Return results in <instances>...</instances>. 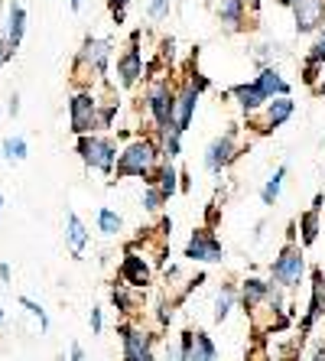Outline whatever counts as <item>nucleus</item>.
Masks as SVG:
<instances>
[{
  "mask_svg": "<svg viewBox=\"0 0 325 361\" xmlns=\"http://www.w3.org/2000/svg\"><path fill=\"white\" fill-rule=\"evenodd\" d=\"M150 111H153V118H157L159 130H169L173 127V111H176V94L169 92V85L166 82H157L150 88Z\"/></svg>",
  "mask_w": 325,
  "mask_h": 361,
  "instance_id": "obj_6",
  "label": "nucleus"
},
{
  "mask_svg": "<svg viewBox=\"0 0 325 361\" xmlns=\"http://www.w3.org/2000/svg\"><path fill=\"white\" fill-rule=\"evenodd\" d=\"M195 101H199V92L192 88V85H185L183 92L176 94V111H173V127L179 130V134H185L192 124V111H195Z\"/></svg>",
  "mask_w": 325,
  "mask_h": 361,
  "instance_id": "obj_12",
  "label": "nucleus"
},
{
  "mask_svg": "<svg viewBox=\"0 0 325 361\" xmlns=\"http://www.w3.org/2000/svg\"><path fill=\"white\" fill-rule=\"evenodd\" d=\"M250 361H267V355H264V345H257V348H254V355H250Z\"/></svg>",
  "mask_w": 325,
  "mask_h": 361,
  "instance_id": "obj_40",
  "label": "nucleus"
},
{
  "mask_svg": "<svg viewBox=\"0 0 325 361\" xmlns=\"http://www.w3.org/2000/svg\"><path fill=\"white\" fill-rule=\"evenodd\" d=\"M72 130L85 137L88 130H98V101L88 92H78L72 98Z\"/></svg>",
  "mask_w": 325,
  "mask_h": 361,
  "instance_id": "obj_5",
  "label": "nucleus"
},
{
  "mask_svg": "<svg viewBox=\"0 0 325 361\" xmlns=\"http://www.w3.org/2000/svg\"><path fill=\"white\" fill-rule=\"evenodd\" d=\"M234 157H238V147H234V130H228V134H221L218 140L209 143V150H205V169H209V173H221V169H225Z\"/></svg>",
  "mask_w": 325,
  "mask_h": 361,
  "instance_id": "obj_8",
  "label": "nucleus"
},
{
  "mask_svg": "<svg viewBox=\"0 0 325 361\" xmlns=\"http://www.w3.org/2000/svg\"><path fill=\"white\" fill-rule=\"evenodd\" d=\"M66 241H68L72 257H82V251L88 247V228H85V221L78 219L75 212H68L66 215Z\"/></svg>",
  "mask_w": 325,
  "mask_h": 361,
  "instance_id": "obj_15",
  "label": "nucleus"
},
{
  "mask_svg": "<svg viewBox=\"0 0 325 361\" xmlns=\"http://www.w3.org/2000/svg\"><path fill=\"white\" fill-rule=\"evenodd\" d=\"M319 205H322V195L316 199V205L306 212L300 219V228H302V244H316L319 238Z\"/></svg>",
  "mask_w": 325,
  "mask_h": 361,
  "instance_id": "obj_23",
  "label": "nucleus"
},
{
  "mask_svg": "<svg viewBox=\"0 0 325 361\" xmlns=\"http://www.w3.org/2000/svg\"><path fill=\"white\" fill-rule=\"evenodd\" d=\"M169 13V0H150V17L153 20H163Z\"/></svg>",
  "mask_w": 325,
  "mask_h": 361,
  "instance_id": "obj_33",
  "label": "nucleus"
},
{
  "mask_svg": "<svg viewBox=\"0 0 325 361\" xmlns=\"http://www.w3.org/2000/svg\"><path fill=\"white\" fill-rule=\"evenodd\" d=\"M257 88L267 94V98H274V94H276V98H290V82H286L276 68H264V72H260V75H257Z\"/></svg>",
  "mask_w": 325,
  "mask_h": 361,
  "instance_id": "obj_16",
  "label": "nucleus"
},
{
  "mask_svg": "<svg viewBox=\"0 0 325 361\" xmlns=\"http://www.w3.org/2000/svg\"><path fill=\"white\" fill-rule=\"evenodd\" d=\"M23 33H26V10L20 7V4H13L7 13V36H4V39L17 49L20 42H23Z\"/></svg>",
  "mask_w": 325,
  "mask_h": 361,
  "instance_id": "obj_20",
  "label": "nucleus"
},
{
  "mask_svg": "<svg viewBox=\"0 0 325 361\" xmlns=\"http://www.w3.org/2000/svg\"><path fill=\"white\" fill-rule=\"evenodd\" d=\"M267 293H270V283H264V280H257V277L244 280V290H241L244 310H257L260 302H267Z\"/></svg>",
  "mask_w": 325,
  "mask_h": 361,
  "instance_id": "obj_21",
  "label": "nucleus"
},
{
  "mask_svg": "<svg viewBox=\"0 0 325 361\" xmlns=\"http://www.w3.org/2000/svg\"><path fill=\"white\" fill-rule=\"evenodd\" d=\"M185 257L189 261H202V264H218L225 257V247H221V241L215 238L211 228H199L189 238V244H185Z\"/></svg>",
  "mask_w": 325,
  "mask_h": 361,
  "instance_id": "obj_4",
  "label": "nucleus"
},
{
  "mask_svg": "<svg viewBox=\"0 0 325 361\" xmlns=\"http://www.w3.org/2000/svg\"><path fill=\"white\" fill-rule=\"evenodd\" d=\"M283 179H286V166H276V173L267 179V185H264V192H260L264 205H274V202H276V195H280V189H283Z\"/></svg>",
  "mask_w": 325,
  "mask_h": 361,
  "instance_id": "obj_25",
  "label": "nucleus"
},
{
  "mask_svg": "<svg viewBox=\"0 0 325 361\" xmlns=\"http://www.w3.org/2000/svg\"><path fill=\"white\" fill-rule=\"evenodd\" d=\"M274 280L276 286H296L302 280V270H306V261H302V251L296 247V244H286L283 251H280V257L274 261Z\"/></svg>",
  "mask_w": 325,
  "mask_h": 361,
  "instance_id": "obj_3",
  "label": "nucleus"
},
{
  "mask_svg": "<svg viewBox=\"0 0 325 361\" xmlns=\"http://www.w3.org/2000/svg\"><path fill=\"white\" fill-rule=\"evenodd\" d=\"M234 286H221V293H218V300H215V322H225L228 319V312H231V306H234Z\"/></svg>",
  "mask_w": 325,
  "mask_h": 361,
  "instance_id": "obj_26",
  "label": "nucleus"
},
{
  "mask_svg": "<svg viewBox=\"0 0 325 361\" xmlns=\"http://www.w3.org/2000/svg\"><path fill=\"white\" fill-rule=\"evenodd\" d=\"M68 361H85L82 345H72V352H68Z\"/></svg>",
  "mask_w": 325,
  "mask_h": 361,
  "instance_id": "obj_38",
  "label": "nucleus"
},
{
  "mask_svg": "<svg viewBox=\"0 0 325 361\" xmlns=\"http://www.w3.org/2000/svg\"><path fill=\"white\" fill-rule=\"evenodd\" d=\"M176 179H179V173H176L173 166H166V169H163V173H159V179H157V183H153V185H157L159 192H163V199H169V195L176 192Z\"/></svg>",
  "mask_w": 325,
  "mask_h": 361,
  "instance_id": "obj_30",
  "label": "nucleus"
},
{
  "mask_svg": "<svg viewBox=\"0 0 325 361\" xmlns=\"http://www.w3.org/2000/svg\"><path fill=\"white\" fill-rule=\"evenodd\" d=\"M121 338H124V361H140L150 355V336H143L134 326H121Z\"/></svg>",
  "mask_w": 325,
  "mask_h": 361,
  "instance_id": "obj_13",
  "label": "nucleus"
},
{
  "mask_svg": "<svg viewBox=\"0 0 325 361\" xmlns=\"http://www.w3.org/2000/svg\"><path fill=\"white\" fill-rule=\"evenodd\" d=\"M98 228L104 231V235H117V231L124 228V219H121L117 212H111V209H101L98 212Z\"/></svg>",
  "mask_w": 325,
  "mask_h": 361,
  "instance_id": "obj_28",
  "label": "nucleus"
},
{
  "mask_svg": "<svg viewBox=\"0 0 325 361\" xmlns=\"http://www.w3.org/2000/svg\"><path fill=\"white\" fill-rule=\"evenodd\" d=\"M13 52H17V49H13L7 39H0V68H4L10 59H13Z\"/></svg>",
  "mask_w": 325,
  "mask_h": 361,
  "instance_id": "obj_35",
  "label": "nucleus"
},
{
  "mask_svg": "<svg viewBox=\"0 0 325 361\" xmlns=\"http://www.w3.org/2000/svg\"><path fill=\"white\" fill-rule=\"evenodd\" d=\"M111 49H114L111 39H92V36H88V39L82 42V52H78V66H88L92 72L104 75V72H108Z\"/></svg>",
  "mask_w": 325,
  "mask_h": 361,
  "instance_id": "obj_7",
  "label": "nucleus"
},
{
  "mask_svg": "<svg viewBox=\"0 0 325 361\" xmlns=\"http://www.w3.org/2000/svg\"><path fill=\"white\" fill-rule=\"evenodd\" d=\"M68 7H72V10H82V0H68Z\"/></svg>",
  "mask_w": 325,
  "mask_h": 361,
  "instance_id": "obj_42",
  "label": "nucleus"
},
{
  "mask_svg": "<svg viewBox=\"0 0 325 361\" xmlns=\"http://www.w3.org/2000/svg\"><path fill=\"white\" fill-rule=\"evenodd\" d=\"M157 147L150 140H134L121 153L117 160V176H150L153 163H157Z\"/></svg>",
  "mask_w": 325,
  "mask_h": 361,
  "instance_id": "obj_1",
  "label": "nucleus"
},
{
  "mask_svg": "<svg viewBox=\"0 0 325 361\" xmlns=\"http://www.w3.org/2000/svg\"><path fill=\"white\" fill-rule=\"evenodd\" d=\"M322 62H325V33L316 39V46H312V52H309V59H306V82L309 85L316 82V68L322 66Z\"/></svg>",
  "mask_w": 325,
  "mask_h": 361,
  "instance_id": "obj_24",
  "label": "nucleus"
},
{
  "mask_svg": "<svg viewBox=\"0 0 325 361\" xmlns=\"http://www.w3.org/2000/svg\"><path fill=\"white\" fill-rule=\"evenodd\" d=\"M140 361H157V358H153V352H150V355H147V358H140Z\"/></svg>",
  "mask_w": 325,
  "mask_h": 361,
  "instance_id": "obj_44",
  "label": "nucleus"
},
{
  "mask_svg": "<svg viewBox=\"0 0 325 361\" xmlns=\"http://www.w3.org/2000/svg\"><path fill=\"white\" fill-rule=\"evenodd\" d=\"M163 202H166V199H163V192H159L157 185H150V189H147V195H143V209L157 212L159 205H163Z\"/></svg>",
  "mask_w": 325,
  "mask_h": 361,
  "instance_id": "obj_32",
  "label": "nucleus"
},
{
  "mask_svg": "<svg viewBox=\"0 0 325 361\" xmlns=\"http://www.w3.org/2000/svg\"><path fill=\"white\" fill-rule=\"evenodd\" d=\"M0 326H4V310H0Z\"/></svg>",
  "mask_w": 325,
  "mask_h": 361,
  "instance_id": "obj_46",
  "label": "nucleus"
},
{
  "mask_svg": "<svg viewBox=\"0 0 325 361\" xmlns=\"http://www.w3.org/2000/svg\"><path fill=\"white\" fill-rule=\"evenodd\" d=\"M183 348H185V361H215V342L205 332H185L183 336Z\"/></svg>",
  "mask_w": 325,
  "mask_h": 361,
  "instance_id": "obj_11",
  "label": "nucleus"
},
{
  "mask_svg": "<svg viewBox=\"0 0 325 361\" xmlns=\"http://www.w3.org/2000/svg\"><path fill=\"white\" fill-rule=\"evenodd\" d=\"M137 39L140 36H134L130 39V49L117 59V82H121V88H130V85L137 82V78L143 75V66H140V49H137Z\"/></svg>",
  "mask_w": 325,
  "mask_h": 361,
  "instance_id": "obj_10",
  "label": "nucleus"
},
{
  "mask_svg": "<svg viewBox=\"0 0 325 361\" xmlns=\"http://www.w3.org/2000/svg\"><path fill=\"white\" fill-rule=\"evenodd\" d=\"M0 150H4V157H7L10 163H20V160H26V140H23V137H7Z\"/></svg>",
  "mask_w": 325,
  "mask_h": 361,
  "instance_id": "obj_27",
  "label": "nucleus"
},
{
  "mask_svg": "<svg viewBox=\"0 0 325 361\" xmlns=\"http://www.w3.org/2000/svg\"><path fill=\"white\" fill-rule=\"evenodd\" d=\"M104 329V319H101V310H92V332H101Z\"/></svg>",
  "mask_w": 325,
  "mask_h": 361,
  "instance_id": "obj_37",
  "label": "nucleus"
},
{
  "mask_svg": "<svg viewBox=\"0 0 325 361\" xmlns=\"http://www.w3.org/2000/svg\"><path fill=\"white\" fill-rule=\"evenodd\" d=\"M290 114H293V101H290V98L270 101L267 111H264V124H260V130H276V127L283 124Z\"/></svg>",
  "mask_w": 325,
  "mask_h": 361,
  "instance_id": "obj_18",
  "label": "nucleus"
},
{
  "mask_svg": "<svg viewBox=\"0 0 325 361\" xmlns=\"http://www.w3.org/2000/svg\"><path fill=\"white\" fill-rule=\"evenodd\" d=\"M121 280H124L127 286H147L150 283V267H147V261H143L140 254L127 251L124 264H121Z\"/></svg>",
  "mask_w": 325,
  "mask_h": 361,
  "instance_id": "obj_14",
  "label": "nucleus"
},
{
  "mask_svg": "<svg viewBox=\"0 0 325 361\" xmlns=\"http://www.w3.org/2000/svg\"><path fill=\"white\" fill-rule=\"evenodd\" d=\"M316 361H325V348H319V355H316Z\"/></svg>",
  "mask_w": 325,
  "mask_h": 361,
  "instance_id": "obj_43",
  "label": "nucleus"
},
{
  "mask_svg": "<svg viewBox=\"0 0 325 361\" xmlns=\"http://www.w3.org/2000/svg\"><path fill=\"white\" fill-rule=\"evenodd\" d=\"M127 4H130V0H114V4H111V13H114V20H117V23L124 20V13H127Z\"/></svg>",
  "mask_w": 325,
  "mask_h": 361,
  "instance_id": "obj_36",
  "label": "nucleus"
},
{
  "mask_svg": "<svg viewBox=\"0 0 325 361\" xmlns=\"http://www.w3.org/2000/svg\"><path fill=\"white\" fill-rule=\"evenodd\" d=\"M78 153H82V160L88 163V166L101 169V173H111V169H114L117 147L108 137H94V134L78 137Z\"/></svg>",
  "mask_w": 325,
  "mask_h": 361,
  "instance_id": "obj_2",
  "label": "nucleus"
},
{
  "mask_svg": "<svg viewBox=\"0 0 325 361\" xmlns=\"http://www.w3.org/2000/svg\"><path fill=\"white\" fill-rule=\"evenodd\" d=\"M183 134L176 130V127H169V130H163V153L166 157H179V150H183Z\"/></svg>",
  "mask_w": 325,
  "mask_h": 361,
  "instance_id": "obj_31",
  "label": "nucleus"
},
{
  "mask_svg": "<svg viewBox=\"0 0 325 361\" xmlns=\"http://www.w3.org/2000/svg\"><path fill=\"white\" fill-rule=\"evenodd\" d=\"M10 114H13V118H17V114H20V98H17V94H13V98H10Z\"/></svg>",
  "mask_w": 325,
  "mask_h": 361,
  "instance_id": "obj_39",
  "label": "nucleus"
},
{
  "mask_svg": "<svg viewBox=\"0 0 325 361\" xmlns=\"http://www.w3.org/2000/svg\"><path fill=\"white\" fill-rule=\"evenodd\" d=\"M244 4L247 0H221V7H218V17L228 30H244Z\"/></svg>",
  "mask_w": 325,
  "mask_h": 361,
  "instance_id": "obj_22",
  "label": "nucleus"
},
{
  "mask_svg": "<svg viewBox=\"0 0 325 361\" xmlns=\"http://www.w3.org/2000/svg\"><path fill=\"white\" fill-rule=\"evenodd\" d=\"M166 361H185V348H183V342H173L166 348Z\"/></svg>",
  "mask_w": 325,
  "mask_h": 361,
  "instance_id": "obj_34",
  "label": "nucleus"
},
{
  "mask_svg": "<svg viewBox=\"0 0 325 361\" xmlns=\"http://www.w3.org/2000/svg\"><path fill=\"white\" fill-rule=\"evenodd\" d=\"M0 209H4V195H0Z\"/></svg>",
  "mask_w": 325,
  "mask_h": 361,
  "instance_id": "obj_47",
  "label": "nucleus"
},
{
  "mask_svg": "<svg viewBox=\"0 0 325 361\" xmlns=\"http://www.w3.org/2000/svg\"><path fill=\"white\" fill-rule=\"evenodd\" d=\"M0 280H4V283H10V267H7V264H0Z\"/></svg>",
  "mask_w": 325,
  "mask_h": 361,
  "instance_id": "obj_41",
  "label": "nucleus"
},
{
  "mask_svg": "<svg viewBox=\"0 0 325 361\" xmlns=\"http://www.w3.org/2000/svg\"><path fill=\"white\" fill-rule=\"evenodd\" d=\"M319 94H325V82H322V85H319Z\"/></svg>",
  "mask_w": 325,
  "mask_h": 361,
  "instance_id": "obj_45",
  "label": "nucleus"
},
{
  "mask_svg": "<svg viewBox=\"0 0 325 361\" xmlns=\"http://www.w3.org/2000/svg\"><path fill=\"white\" fill-rule=\"evenodd\" d=\"M231 94H234V98H238V101H241V108L244 111H247V114H254V111H260V108H264V104H267V94H264V92H260V88H257V82H250V85H234V88H231Z\"/></svg>",
  "mask_w": 325,
  "mask_h": 361,
  "instance_id": "obj_17",
  "label": "nucleus"
},
{
  "mask_svg": "<svg viewBox=\"0 0 325 361\" xmlns=\"http://www.w3.org/2000/svg\"><path fill=\"white\" fill-rule=\"evenodd\" d=\"M293 17H296V30L300 33H312L325 20V0H293Z\"/></svg>",
  "mask_w": 325,
  "mask_h": 361,
  "instance_id": "obj_9",
  "label": "nucleus"
},
{
  "mask_svg": "<svg viewBox=\"0 0 325 361\" xmlns=\"http://www.w3.org/2000/svg\"><path fill=\"white\" fill-rule=\"evenodd\" d=\"M20 306H23V310L30 312V316H33L36 322H39V329H42V332L49 329V316H46V310H42V306H39V302H36V300H30V296H20Z\"/></svg>",
  "mask_w": 325,
  "mask_h": 361,
  "instance_id": "obj_29",
  "label": "nucleus"
},
{
  "mask_svg": "<svg viewBox=\"0 0 325 361\" xmlns=\"http://www.w3.org/2000/svg\"><path fill=\"white\" fill-rule=\"evenodd\" d=\"M312 300H309V312H306V319H302V332H312V326L319 322V316H322V300H325V283H322V274H316L312 277Z\"/></svg>",
  "mask_w": 325,
  "mask_h": 361,
  "instance_id": "obj_19",
  "label": "nucleus"
}]
</instances>
